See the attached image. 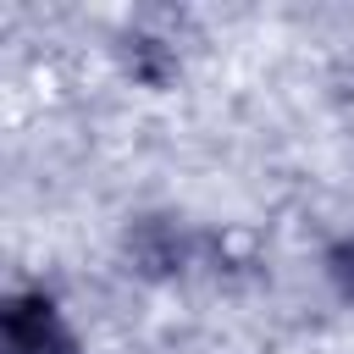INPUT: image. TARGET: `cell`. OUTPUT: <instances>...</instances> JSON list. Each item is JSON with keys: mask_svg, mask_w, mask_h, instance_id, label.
I'll list each match as a JSON object with an SVG mask.
<instances>
[{"mask_svg": "<svg viewBox=\"0 0 354 354\" xmlns=\"http://www.w3.org/2000/svg\"><path fill=\"white\" fill-rule=\"evenodd\" d=\"M332 277H337V288L354 299V243H343V249H332Z\"/></svg>", "mask_w": 354, "mask_h": 354, "instance_id": "obj_3", "label": "cell"}, {"mask_svg": "<svg viewBox=\"0 0 354 354\" xmlns=\"http://www.w3.org/2000/svg\"><path fill=\"white\" fill-rule=\"evenodd\" d=\"M127 249H133V260H138L144 271H171V266H177V254H183V243L171 238V227H166V221H144V227L127 238Z\"/></svg>", "mask_w": 354, "mask_h": 354, "instance_id": "obj_2", "label": "cell"}, {"mask_svg": "<svg viewBox=\"0 0 354 354\" xmlns=\"http://www.w3.org/2000/svg\"><path fill=\"white\" fill-rule=\"evenodd\" d=\"M0 326H6V348H11V354H77V337L66 332L61 310H55L44 293H17V299H6Z\"/></svg>", "mask_w": 354, "mask_h": 354, "instance_id": "obj_1", "label": "cell"}]
</instances>
